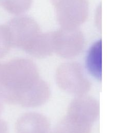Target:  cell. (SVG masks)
<instances>
[{
  "mask_svg": "<svg viewBox=\"0 0 133 133\" xmlns=\"http://www.w3.org/2000/svg\"><path fill=\"white\" fill-rule=\"evenodd\" d=\"M8 127L6 123L0 118V133H7Z\"/></svg>",
  "mask_w": 133,
  "mask_h": 133,
  "instance_id": "cell-13",
  "label": "cell"
},
{
  "mask_svg": "<svg viewBox=\"0 0 133 133\" xmlns=\"http://www.w3.org/2000/svg\"><path fill=\"white\" fill-rule=\"evenodd\" d=\"M86 66L93 77L101 80L102 77V43L95 42L89 49L86 58Z\"/></svg>",
  "mask_w": 133,
  "mask_h": 133,
  "instance_id": "cell-9",
  "label": "cell"
},
{
  "mask_svg": "<svg viewBox=\"0 0 133 133\" xmlns=\"http://www.w3.org/2000/svg\"><path fill=\"white\" fill-rule=\"evenodd\" d=\"M6 25L12 46L29 54L42 33L36 21L30 17L20 16L12 18Z\"/></svg>",
  "mask_w": 133,
  "mask_h": 133,
  "instance_id": "cell-2",
  "label": "cell"
},
{
  "mask_svg": "<svg viewBox=\"0 0 133 133\" xmlns=\"http://www.w3.org/2000/svg\"><path fill=\"white\" fill-rule=\"evenodd\" d=\"M11 46L10 35L7 25H0V59L8 54Z\"/></svg>",
  "mask_w": 133,
  "mask_h": 133,
  "instance_id": "cell-12",
  "label": "cell"
},
{
  "mask_svg": "<svg viewBox=\"0 0 133 133\" xmlns=\"http://www.w3.org/2000/svg\"><path fill=\"white\" fill-rule=\"evenodd\" d=\"M56 11L57 20L61 28H78L87 19L89 6L87 0H50Z\"/></svg>",
  "mask_w": 133,
  "mask_h": 133,
  "instance_id": "cell-4",
  "label": "cell"
},
{
  "mask_svg": "<svg viewBox=\"0 0 133 133\" xmlns=\"http://www.w3.org/2000/svg\"><path fill=\"white\" fill-rule=\"evenodd\" d=\"M50 124L46 116L36 112L21 115L15 125L16 133H49Z\"/></svg>",
  "mask_w": 133,
  "mask_h": 133,
  "instance_id": "cell-7",
  "label": "cell"
},
{
  "mask_svg": "<svg viewBox=\"0 0 133 133\" xmlns=\"http://www.w3.org/2000/svg\"><path fill=\"white\" fill-rule=\"evenodd\" d=\"M52 43L54 52L61 57L71 59L82 52L85 39L78 28H61L52 31Z\"/></svg>",
  "mask_w": 133,
  "mask_h": 133,
  "instance_id": "cell-5",
  "label": "cell"
},
{
  "mask_svg": "<svg viewBox=\"0 0 133 133\" xmlns=\"http://www.w3.org/2000/svg\"><path fill=\"white\" fill-rule=\"evenodd\" d=\"M58 86L63 91L76 96L85 95L90 88V83L81 66L74 62L62 63L56 72Z\"/></svg>",
  "mask_w": 133,
  "mask_h": 133,
  "instance_id": "cell-3",
  "label": "cell"
},
{
  "mask_svg": "<svg viewBox=\"0 0 133 133\" xmlns=\"http://www.w3.org/2000/svg\"><path fill=\"white\" fill-rule=\"evenodd\" d=\"M49 133H57V132L55 131H54V132H49Z\"/></svg>",
  "mask_w": 133,
  "mask_h": 133,
  "instance_id": "cell-15",
  "label": "cell"
},
{
  "mask_svg": "<svg viewBox=\"0 0 133 133\" xmlns=\"http://www.w3.org/2000/svg\"><path fill=\"white\" fill-rule=\"evenodd\" d=\"M91 125L67 114L59 122L55 131L57 133H90Z\"/></svg>",
  "mask_w": 133,
  "mask_h": 133,
  "instance_id": "cell-10",
  "label": "cell"
},
{
  "mask_svg": "<svg viewBox=\"0 0 133 133\" xmlns=\"http://www.w3.org/2000/svg\"><path fill=\"white\" fill-rule=\"evenodd\" d=\"M53 52L52 32H42L28 54L35 58H43Z\"/></svg>",
  "mask_w": 133,
  "mask_h": 133,
  "instance_id": "cell-11",
  "label": "cell"
},
{
  "mask_svg": "<svg viewBox=\"0 0 133 133\" xmlns=\"http://www.w3.org/2000/svg\"><path fill=\"white\" fill-rule=\"evenodd\" d=\"M35 64L26 58L0 63V98L3 102L18 104L22 95L39 78Z\"/></svg>",
  "mask_w": 133,
  "mask_h": 133,
  "instance_id": "cell-1",
  "label": "cell"
},
{
  "mask_svg": "<svg viewBox=\"0 0 133 133\" xmlns=\"http://www.w3.org/2000/svg\"><path fill=\"white\" fill-rule=\"evenodd\" d=\"M99 104L94 98L85 95L77 96L68 108L67 114L79 121L91 124L99 114Z\"/></svg>",
  "mask_w": 133,
  "mask_h": 133,
  "instance_id": "cell-6",
  "label": "cell"
},
{
  "mask_svg": "<svg viewBox=\"0 0 133 133\" xmlns=\"http://www.w3.org/2000/svg\"><path fill=\"white\" fill-rule=\"evenodd\" d=\"M50 94L48 84L39 78L22 95L18 104L27 108L40 106L48 100Z\"/></svg>",
  "mask_w": 133,
  "mask_h": 133,
  "instance_id": "cell-8",
  "label": "cell"
},
{
  "mask_svg": "<svg viewBox=\"0 0 133 133\" xmlns=\"http://www.w3.org/2000/svg\"><path fill=\"white\" fill-rule=\"evenodd\" d=\"M3 101H2V100L0 98V114H1L2 110H3Z\"/></svg>",
  "mask_w": 133,
  "mask_h": 133,
  "instance_id": "cell-14",
  "label": "cell"
}]
</instances>
